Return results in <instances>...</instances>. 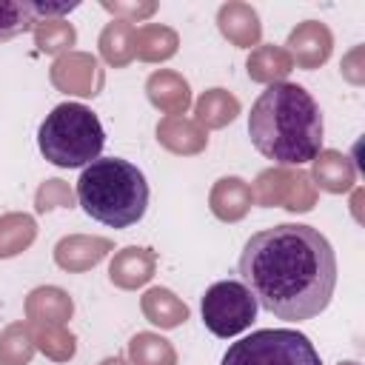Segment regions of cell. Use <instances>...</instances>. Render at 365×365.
Returning <instances> with one entry per match:
<instances>
[{
	"mask_svg": "<svg viewBox=\"0 0 365 365\" xmlns=\"http://www.w3.org/2000/svg\"><path fill=\"white\" fill-rule=\"evenodd\" d=\"M237 274L262 311L302 322L328 308L336 288V254L317 228L282 222L251 234L240 251Z\"/></svg>",
	"mask_w": 365,
	"mask_h": 365,
	"instance_id": "cell-1",
	"label": "cell"
},
{
	"mask_svg": "<svg viewBox=\"0 0 365 365\" xmlns=\"http://www.w3.org/2000/svg\"><path fill=\"white\" fill-rule=\"evenodd\" d=\"M248 137L277 165L311 163L325 143L322 111L299 83H268L248 111Z\"/></svg>",
	"mask_w": 365,
	"mask_h": 365,
	"instance_id": "cell-2",
	"label": "cell"
},
{
	"mask_svg": "<svg viewBox=\"0 0 365 365\" xmlns=\"http://www.w3.org/2000/svg\"><path fill=\"white\" fill-rule=\"evenodd\" d=\"M77 202L91 220L108 228H128L148 208L145 174L123 157H97L80 171Z\"/></svg>",
	"mask_w": 365,
	"mask_h": 365,
	"instance_id": "cell-3",
	"label": "cell"
},
{
	"mask_svg": "<svg viewBox=\"0 0 365 365\" xmlns=\"http://www.w3.org/2000/svg\"><path fill=\"white\" fill-rule=\"evenodd\" d=\"M103 123L83 103L54 106L37 128V148L57 168H86L103 154Z\"/></svg>",
	"mask_w": 365,
	"mask_h": 365,
	"instance_id": "cell-4",
	"label": "cell"
},
{
	"mask_svg": "<svg viewBox=\"0 0 365 365\" xmlns=\"http://www.w3.org/2000/svg\"><path fill=\"white\" fill-rule=\"evenodd\" d=\"M220 365H322L314 342L294 328H259L228 345Z\"/></svg>",
	"mask_w": 365,
	"mask_h": 365,
	"instance_id": "cell-5",
	"label": "cell"
},
{
	"mask_svg": "<svg viewBox=\"0 0 365 365\" xmlns=\"http://www.w3.org/2000/svg\"><path fill=\"white\" fill-rule=\"evenodd\" d=\"M257 308H259L257 299L240 279H220L211 288H205L200 299L202 322L220 339L248 331L251 322L257 319Z\"/></svg>",
	"mask_w": 365,
	"mask_h": 365,
	"instance_id": "cell-6",
	"label": "cell"
},
{
	"mask_svg": "<svg viewBox=\"0 0 365 365\" xmlns=\"http://www.w3.org/2000/svg\"><path fill=\"white\" fill-rule=\"evenodd\" d=\"M34 26L29 0H0V43L26 34Z\"/></svg>",
	"mask_w": 365,
	"mask_h": 365,
	"instance_id": "cell-7",
	"label": "cell"
},
{
	"mask_svg": "<svg viewBox=\"0 0 365 365\" xmlns=\"http://www.w3.org/2000/svg\"><path fill=\"white\" fill-rule=\"evenodd\" d=\"M29 9L34 14V20H37V17H60V14H68V11L77 9V3H34V0H29Z\"/></svg>",
	"mask_w": 365,
	"mask_h": 365,
	"instance_id": "cell-8",
	"label": "cell"
}]
</instances>
